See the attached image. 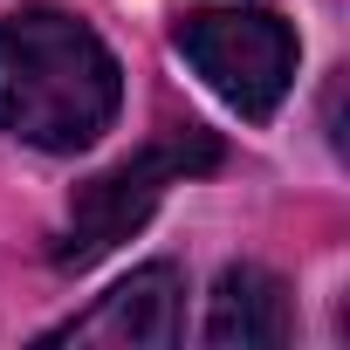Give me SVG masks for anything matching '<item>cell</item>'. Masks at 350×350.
<instances>
[{
    "mask_svg": "<svg viewBox=\"0 0 350 350\" xmlns=\"http://www.w3.org/2000/svg\"><path fill=\"white\" fill-rule=\"evenodd\" d=\"M124 69L103 35L62 8H14L0 21V124L42 151H83L110 131Z\"/></svg>",
    "mask_w": 350,
    "mask_h": 350,
    "instance_id": "obj_1",
    "label": "cell"
},
{
    "mask_svg": "<svg viewBox=\"0 0 350 350\" xmlns=\"http://www.w3.org/2000/svg\"><path fill=\"white\" fill-rule=\"evenodd\" d=\"M220 165V137L200 131V124H172L158 131L151 144H137L131 158H117L110 172H96V179L76 186L69 200V220H62V241H55V268H96L117 241H131L151 206L172 193V186H186L200 179V172Z\"/></svg>",
    "mask_w": 350,
    "mask_h": 350,
    "instance_id": "obj_2",
    "label": "cell"
},
{
    "mask_svg": "<svg viewBox=\"0 0 350 350\" xmlns=\"http://www.w3.org/2000/svg\"><path fill=\"white\" fill-rule=\"evenodd\" d=\"M179 55L241 117H275L295 83V28L268 8H200L179 21Z\"/></svg>",
    "mask_w": 350,
    "mask_h": 350,
    "instance_id": "obj_3",
    "label": "cell"
},
{
    "mask_svg": "<svg viewBox=\"0 0 350 350\" xmlns=\"http://www.w3.org/2000/svg\"><path fill=\"white\" fill-rule=\"evenodd\" d=\"M179 302H186V282L172 261H144L131 268L96 309L55 323L42 343H117V350H165L179 343Z\"/></svg>",
    "mask_w": 350,
    "mask_h": 350,
    "instance_id": "obj_4",
    "label": "cell"
},
{
    "mask_svg": "<svg viewBox=\"0 0 350 350\" xmlns=\"http://www.w3.org/2000/svg\"><path fill=\"white\" fill-rule=\"evenodd\" d=\"M295 336V309L282 275L241 261L213 282V309H206V343L213 350H275Z\"/></svg>",
    "mask_w": 350,
    "mask_h": 350,
    "instance_id": "obj_5",
    "label": "cell"
}]
</instances>
